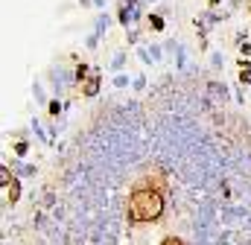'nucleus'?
I'll use <instances>...</instances> for the list:
<instances>
[{
    "label": "nucleus",
    "mask_w": 251,
    "mask_h": 245,
    "mask_svg": "<svg viewBox=\"0 0 251 245\" xmlns=\"http://www.w3.org/2000/svg\"><path fill=\"white\" fill-rule=\"evenodd\" d=\"M164 210V201H161V193L155 190H134V196L128 198V216L134 222H152L158 219Z\"/></svg>",
    "instance_id": "nucleus-1"
},
{
    "label": "nucleus",
    "mask_w": 251,
    "mask_h": 245,
    "mask_svg": "<svg viewBox=\"0 0 251 245\" xmlns=\"http://www.w3.org/2000/svg\"><path fill=\"white\" fill-rule=\"evenodd\" d=\"M161 245H184V243H181V240H176V237H167Z\"/></svg>",
    "instance_id": "nucleus-2"
}]
</instances>
